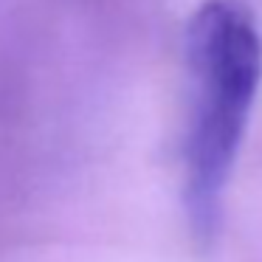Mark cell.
<instances>
[{
	"label": "cell",
	"instance_id": "cell-1",
	"mask_svg": "<svg viewBox=\"0 0 262 262\" xmlns=\"http://www.w3.org/2000/svg\"><path fill=\"white\" fill-rule=\"evenodd\" d=\"M183 54L189 74L183 209L192 239L211 248L262 82V34L248 3L203 0L186 26Z\"/></svg>",
	"mask_w": 262,
	"mask_h": 262
}]
</instances>
